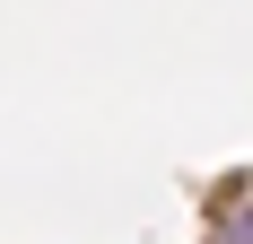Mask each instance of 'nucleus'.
<instances>
[{
    "label": "nucleus",
    "instance_id": "nucleus-1",
    "mask_svg": "<svg viewBox=\"0 0 253 244\" xmlns=\"http://www.w3.org/2000/svg\"><path fill=\"white\" fill-rule=\"evenodd\" d=\"M210 244H253V209H218V227H210Z\"/></svg>",
    "mask_w": 253,
    "mask_h": 244
}]
</instances>
